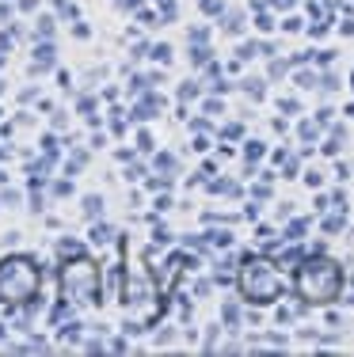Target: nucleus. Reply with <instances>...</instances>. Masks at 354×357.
<instances>
[{
  "mask_svg": "<svg viewBox=\"0 0 354 357\" xmlns=\"http://www.w3.org/2000/svg\"><path fill=\"white\" fill-rule=\"evenodd\" d=\"M339 266L335 262H305V266L297 270V293L305 296V301L313 304H324V301H335V293H339Z\"/></svg>",
  "mask_w": 354,
  "mask_h": 357,
  "instance_id": "obj_1",
  "label": "nucleus"
},
{
  "mask_svg": "<svg viewBox=\"0 0 354 357\" xmlns=\"http://www.w3.org/2000/svg\"><path fill=\"white\" fill-rule=\"evenodd\" d=\"M240 289L248 301H274L278 296V278L267 262H248V270L240 274Z\"/></svg>",
  "mask_w": 354,
  "mask_h": 357,
  "instance_id": "obj_2",
  "label": "nucleus"
},
{
  "mask_svg": "<svg viewBox=\"0 0 354 357\" xmlns=\"http://www.w3.org/2000/svg\"><path fill=\"white\" fill-rule=\"evenodd\" d=\"M0 293L4 296H31L35 293V270H31V262H20V274H8V266H4V274H0Z\"/></svg>",
  "mask_w": 354,
  "mask_h": 357,
  "instance_id": "obj_3",
  "label": "nucleus"
}]
</instances>
